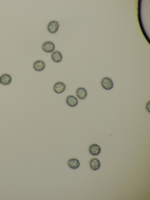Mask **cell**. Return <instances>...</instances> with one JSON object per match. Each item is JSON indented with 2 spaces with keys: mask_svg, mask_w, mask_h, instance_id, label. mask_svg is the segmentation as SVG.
<instances>
[{
  "mask_svg": "<svg viewBox=\"0 0 150 200\" xmlns=\"http://www.w3.org/2000/svg\"><path fill=\"white\" fill-rule=\"evenodd\" d=\"M101 84L105 89L110 90L114 87V84L111 79L108 77L103 78L101 80Z\"/></svg>",
  "mask_w": 150,
  "mask_h": 200,
  "instance_id": "1",
  "label": "cell"
},
{
  "mask_svg": "<svg viewBox=\"0 0 150 200\" xmlns=\"http://www.w3.org/2000/svg\"><path fill=\"white\" fill-rule=\"evenodd\" d=\"M59 26V23L56 21H52L50 22L47 26L48 31L51 33H56L58 31Z\"/></svg>",
  "mask_w": 150,
  "mask_h": 200,
  "instance_id": "2",
  "label": "cell"
},
{
  "mask_svg": "<svg viewBox=\"0 0 150 200\" xmlns=\"http://www.w3.org/2000/svg\"><path fill=\"white\" fill-rule=\"evenodd\" d=\"M42 48L46 52H52L55 48V46L53 43L50 41L44 43L42 45Z\"/></svg>",
  "mask_w": 150,
  "mask_h": 200,
  "instance_id": "3",
  "label": "cell"
},
{
  "mask_svg": "<svg viewBox=\"0 0 150 200\" xmlns=\"http://www.w3.org/2000/svg\"><path fill=\"white\" fill-rule=\"evenodd\" d=\"M66 87V85L64 83L58 82L56 83L54 85L53 90L56 93L61 94L65 91Z\"/></svg>",
  "mask_w": 150,
  "mask_h": 200,
  "instance_id": "4",
  "label": "cell"
},
{
  "mask_svg": "<svg viewBox=\"0 0 150 200\" xmlns=\"http://www.w3.org/2000/svg\"><path fill=\"white\" fill-rule=\"evenodd\" d=\"M66 103L69 106L74 107L77 105L78 101L75 96L71 95L68 96L66 98Z\"/></svg>",
  "mask_w": 150,
  "mask_h": 200,
  "instance_id": "5",
  "label": "cell"
},
{
  "mask_svg": "<svg viewBox=\"0 0 150 200\" xmlns=\"http://www.w3.org/2000/svg\"><path fill=\"white\" fill-rule=\"evenodd\" d=\"M89 152L90 154L93 155H97L100 153L101 148L98 145L93 144L90 146Z\"/></svg>",
  "mask_w": 150,
  "mask_h": 200,
  "instance_id": "6",
  "label": "cell"
},
{
  "mask_svg": "<svg viewBox=\"0 0 150 200\" xmlns=\"http://www.w3.org/2000/svg\"><path fill=\"white\" fill-rule=\"evenodd\" d=\"M12 81L11 76L7 74H4L0 77V83L3 85H8Z\"/></svg>",
  "mask_w": 150,
  "mask_h": 200,
  "instance_id": "7",
  "label": "cell"
},
{
  "mask_svg": "<svg viewBox=\"0 0 150 200\" xmlns=\"http://www.w3.org/2000/svg\"><path fill=\"white\" fill-rule=\"evenodd\" d=\"M45 67V63L42 60H38L35 61L33 65L34 69L38 72L42 71Z\"/></svg>",
  "mask_w": 150,
  "mask_h": 200,
  "instance_id": "8",
  "label": "cell"
},
{
  "mask_svg": "<svg viewBox=\"0 0 150 200\" xmlns=\"http://www.w3.org/2000/svg\"><path fill=\"white\" fill-rule=\"evenodd\" d=\"M76 94L77 97L81 100L85 99L87 95L86 90L82 87H79L77 89Z\"/></svg>",
  "mask_w": 150,
  "mask_h": 200,
  "instance_id": "9",
  "label": "cell"
},
{
  "mask_svg": "<svg viewBox=\"0 0 150 200\" xmlns=\"http://www.w3.org/2000/svg\"><path fill=\"white\" fill-rule=\"evenodd\" d=\"M67 163L70 168L74 169H77L80 166L79 161L75 158L69 159L67 161Z\"/></svg>",
  "mask_w": 150,
  "mask_h": 200,
  "instance_id": "10",
  "label": "cell"
},
{
  "mask_svg": "<svg viewBox=\"0 0 150 200\" xmlns=\"http://www.w3.org/2000/svg\"><path fill=\"white\" fill-rule=\"evenodd\" d=\"M89 164L91 168L93 170H96L99 169L100 166L99 160L96 158H93L90 161Z\"/></svg>",
  "mask_w": 150,
  "mask_h": 200,
  "instance_id": "11",
  "label": "cell"
},
{
  "mask_svg": "<svg viewBox=\"0 0 150 200\" xmlns=\"http://www.w3.org/2000/svg\"><path fill=\"white\" fill-rule=\"evenodd\" d=\"M51 58L53 61L56 62H61L63 59L61 53L58 51H55L52 53Z\"/></svg>",
  "mask_w": 150,
  "mask_h": 200,
  "instance_id": "12",
  "label": "cell"
},
{
  "mask_svg": "<svg viewBox=\"0 0 150 200\" xmlns=\"http://www.w3.org/2000/svg\"><path fill=\"white\" fill-rule=\"evenodd\" d=\"M150 102L149 101L147 103L146 105V109L149 112H150Z\"/></svg>",
  "mask_w": 150,
  "mask_h": 200,
  "instance_id": "13",
  "label": "cell"
}]
</instances>
